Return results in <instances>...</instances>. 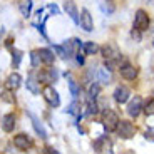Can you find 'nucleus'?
Segmentation results:
<instances>
[{
	"label": "nucleus",
	"mask_w": 154,
	"mask_h": 154,
	"mask_svg": "<svg viewBox=\"0 0 154 154\" xmlns=\"http://www.w3.org/2000/svg\"><path fill=\"white\" fill-rule=\"evenodd\" d=\"M100 52H102V57L107 60L106 62L107 69L117 66V62H119V59H121V52H119V49H117L116 45H112V44H106V45L100 49Z\"/></svg>",
	"instance_id": "f257e3e1"
},
{
	"label": "nucleus",
	"mask_w": 154,
	"mask_h": 154,
	"mask_svg": "<svg viewBox=\"0 0 154 154\" xmlns=\"http://www.w3.org/2000/svg\"><path fill=\"white\" fill-rule=\"evenodd\" d=\"M42 96H44V99L47 100V104L52 106V107H57V106L60 104V97H59L57 91H55V89L52 87L50 84H45V85H44Z\"/></svg>",
	"instance_id": "f03ea898"
},
{
	"label": "nucleus",
	"mask_w": 154,
	"mask_h": 154,
	"mask_svg": "<svg viewBox=\"0 0 154 154\" xmlns=\"http://www.w3.org/2000/svg\"><path fill=\"white\" fill-rule=\"evenodd\" d=\"M117 124H119V117L114 111H106L104 112V119H102V126L107 132H114L117 129Z\"/></svg>",
	"instance_id": "7ed1b4c3"
},
{
	"label": "nucleus",
	"mask_w": 154,
	"mask_h": 154,
	"mask_svg": "<svg viewBox=\"0 0 154 154\" xmlns=\"http://www.w3.org/2000/svg\"><path fill=\"white\" fill-rule=\"evenodd\" d=\"M147 27H149V15L146 14V10L139 8L134 15V30L144 32L147 30Z\"/></svg>",
	"instance_id": "20e7f679"
},
{
	"label": "nucleus",
	"mask_w": 154,
	"mask_h": 154,
	"mask_svg": "<svg viewBox=\"0 0 154 154\" xmlns=\"http://www.w3.org/2000/svg\"><path fill=\"white\" fill-rule=\"evenodd\" d=\"M117 134L121 136L122 139H131V137H134V134H136V127H134V124L132 122H129V121H121L119 119V124H117Z\"/></svg>",
	"instance_id": "39448f33"
},
{
	"label": "nucleus",
	"mask_w": 154,
	"mask_h": 154,
	"mask_svg": "<svg viewBox=\"0 0 154 154\" xmlns=\"http://www.w3.org/2000/svg\"><path fill=\"white\" fill-rule=\"evenodd\" d=\"M119 72H121V75L126 79V81H134L136 77H137V74H139V70L136 69L132 64H129V62H126V64H122V66L119 67Z\"/></svg>",
	"instance_id": "423d86ee"
},
{
	"label": "nucleus",
	"mask_w": 154,
	"mask_h": 154,
	"mask_svg": "<svg viewBox=\"0 0 154 154\" xmlns=\"http://www.w3.org/2000/svg\"><path fill=\"white\" fill-rule=\"evenodd\" d=\"M79 23H81V27L84 29L85 32H92L94 30L92 17H91V14H89L87 8H82L81 10V20H79Z\"/></svg>",
	"instance_id": "0eeeda50"
},
{
	"label": "nucleus",
	"mask_w": 154,
	"mask_h": 154,
	"mask_svg": "<svg viewBox=\"0 0 154 154\" xmlns=\"http://www.w3.org/2000/svg\"><path fill=\"white\" fill-rule=\"evenodd\" d=\"M141 111H143V100H141V97L136 96L129 102V106H127V114L131 116V117H137L141 114Z\"/></svg>",
	"instance_id": "6e6552de"
},
{
	"label": "nucleus",
	"mask_w": 154,
	"mask_h": 154,
	"mask_svg": "<svg viewBox=\"0 0 154 154\" xmlns=\"http://www.w3.org/2000/svg\"><path fill=\"white\" fill-rule=\"evenodd\" d=\"M94 151L96 152H112V144L107 137H99L94 143Z\"/></svg>",
	"instance_id": "1a4fd4ad"
},
{
	"label": "nucleus",
	"mask_w": 154,
	"mask_h": 154,
	"mask_svg": "<svg viewBox=\"0 0 154 154\" xmlns=\"http://www.w3.org/2000/svg\"><path fill=\"white\" fill-rule=\"evenodd\" d=\"M29 117H30V121H32V126H34L35 132H37L42 139H47V131H45V127H44V124L40 122V119H38L37 116H34L32 112H29Z\"/></svg>",
	"instance_id": "9d476101"
},
{
	"label": "nucleus",
	"mask_w": 154,
	"mask_h": 154,
	"mask_svg": "<svg viewBox=\"0 0 154 154\" xmlns=\"http://www.w3.org/2000/svg\"><path fill=\"white\" fill-rule=\"evenodd\" d=\"M129 96H131V91L127 87H124V85H119V87L114 91V99H116V102H119V104L127 102Z\"/></svg>",
	"instance_id": "9b49d317"
},
{
	"label": "nucleus",
	"mask_w": 154,
	"mask_h": 154,
	"mask_svg": "<svg viewBox=\"0 0 154 154\" xmlns=\"http://www.w3.org/2000/svg\"><path fill=\"white\" fill-rule=\"evenodd\" d=\"M30 139L27 137L25 134H19L14 137V146L17 147V149H22V151H27L29 147H30Z\"/></svg>",
	"instance_id": "f8f14e48"
},
{
	"label": "nucleus",
	"mask_w": 154,
	"mask_h": 154,
	"mask_svg": "<svg viewBox=\"0 0 154 154\" xmlns=\"http://www.w3.org/2000/svg\"><path fill=\"white\" fill-rule=\"evenodd\" d=\"M64 10L67 12V15L74 20L75 23H79V12H77V7L74 4L72 0H67L66 4H64Z\"/></svg>",
	"instance_id": "ddd939ff"
},
{
	"label": "nucleus",
	"mask_w": 154,
	"mask_h": 154,
	"mask_svg": "<svg viewBox=\"0 0 154 154\" xmlns=\"http://www.w3.org/2000/svg\"><path fill=\"white\" fill-rule=\"evenodd\" d=\"M2 129H4L5 132H12L14 131V127H15V116L14 114H5L4 117H2Z\"/></svg>",
	"instance_id": "4468645a"
},
{
	"label": "nucleus",
	"mask_w": 154,
	"mask_h": 154,
	"mask_svg": "<svg viewBox=\"0 0 154 154\" xmlns=\"http://www.w3.org/2000/svg\"><path fill=\"white\" fill-rule=\"evenodd\" d=\"M20 84H22V77H20V74L14 72L8 75L7 82H5V85H7V89H10V91H15V89L20 87Z\"/></svg>",
	"instance_id": "2eb2a0df"
},
{
	"label": "nucleus",
	"mask_w": 154,
	"mask_h": 154,
	"mask_svg": "<svg viewBox=\"0 0 154 154\" xmlns=\"http://www.w3.org/2000/svg\"><path fill=\"white\" fill-rule=\"evenodd\" d=\"M79 47H81V40H77V38L67 40V42L64 44V49H66V52H67V57H72V55H75Z\"/></svg>",
	"instance_id": "dca6fc26"
},
{
	"label": "nucleus",
	"mask_w": 154,
	"mask_h": 154,
	"mask_svg": "<svg viewBox=\"0 0 154 154\" xmlns=\"http://www.w3.org/2000/svg\"><path fill=\"white\" fill-rule=\"evenodd\" d=\"M38 55H40V60H42L45 66H52V64H54L55 55L50 49H40L38 50Z\"/></svg>",
	"instance_id": "f3484780"
},
{
	"label": "nucleus",
	"mask_w": 154,
	"mask_h": 154,
	"mask_svg": "<svg viewBox=\"0 0 154 154\" xmlns=\"http://www.w3.org/2000/svg\"><path fill=\"white\" fill-rule=\"evenodd\" d=\"M55 79H57V72L55 70H45V72H40L37 77L38 82H45V84H50V82H54Z\"/></svg>",
	"instance_id": "a211bd4d"
},
{
	"label": "nucleus",
	"mask_w": 154,
	"mask_h": 154,
	"mask_svg": "<svg viewBox=\"0 0 154 154\" xmlns=\"http://www.w3.org/2000/svg\"><path fill=\"white\" fill-rule=\"evenodd\" d=\"M82 49H84V52L87 55H94L99 50V45H97L96 42H84L82 44Z\"/></svg>",
	"instance_id": "6ab92c4d"
},
{
	"label": "nucleus",
	"mask_w": 154,
	"mask_h": 154,
	"mask_svg": "<svg viewBox=\"0 0 154 154\" xmlns=\"http://www.w3.org/2000/svg\"><path fill=\"white\" fill-rule=\"evenodd\" d=\"M27 89L30 91L32 94H38L40 92V87H38V82L35 81V77L34 75H30L27 79Z\"/></svg>",
	"instance_id": "aec40b11"
},
{
	"label": "nucleus",
	"mask_w": 154,
	"mask_h": 154,
	"mask_svg": "<svg viewBox=\"0 0 154 154\" xmlns=\"http://www.w3.org/2000/svg\"><path fill=\"white\" fill-rule=\"evenodd\" d=\"M19 8H20V14H22L23 17H29L30 12H32V2L30 0H25V2H22V4L19 5Z\"/></svg>",
	"instance_id": "412c9836"
},
{
	"label": "nucleus",
	"mask_w": 154,
	"mask_h": 154,
	"mask_svg": "<svg viewBox=\"0 0 154 154\" xmlns=\"http://www.w3.org/2000/svg\"><path fill=\"white\" fill-rule=\"evenodd\" d=\"M100 8H102L104 14H112V12H114V4H112V0H102Z\"/></svg>",
	"instance_id": "4be33fe9"
},
{
	"label": "nucleus",
	"mask_w": 154,
	"mask_h": 154,
	"mask_svg": "<svg viewBox=\"0 0 154 154\" xmlns=\"http://www.w3.org/2000/svg\"><path fill=\"white\" fill-rule=\"evenodd\" d=\"M99 92H100V85L99 84H92L91 87H89V99L96 100V97L99 96Z\"/></svg>",
	"instance_id": "5701e85b"
},
{
	"label": "nucleus",
	"mask_w": 154,
	"mask_h": 154,
	"mask_svg": "<svg viewBox=\"0 0 154 154\" xmlns=\"http://www.w3.org/2000/svg\"><path fill=\"white\" fill-rule=\"evenodd\" d=\"M99 79L102 84H109L111 82V74L107 72V69H99Z\"/></svg>",
	"instance_id": "b1692460"
},
{
	"label": "nucleus",
	"mask_w": 154,
	"mask_h": 154,
	"mask_svg": "<svg viewBox=\"0 0 154 154\" xmlns=\"http://www.w3.org/2000/svg\"><path fill=\"white\" fill-rule=\"evenodd\" d=\"M30 62H32V67H38L40 66V55H38V50H32L30 52Z\"/></svg>",
	"instance_id": "393cba45"
},
{
	"label": "nucleus",
	"mask_w": 154,
	"mask_h": 154,
	"mask_svg": "<svg viewBox=\"0 0 154 154\" xmlns=\"http://www.w3.org/2000/svg\"><path fill=\"white\" fill-rule=\"evenodd\" d=\"M143 111H144V114H146V116H154V99L147 100L146 106L143 107Z\"/></svg>",
	"instance_id": "a878e982"
},
{
	"label": "nucleus",
	"mask_w": 154,
	"mask_h": 154,
	"mask_svg": "<svg viewBox=\"0 0 154 154\" xmlns=\"http://www.w3.org/2000/svg\"><path fill=\"white\" fill-rule=\"evenodd\" d=\"M69 89H70V94H72L74 97L79 96V85H77V82L74 81L70 75H69Z\"/></svg>",
	"instance_id": "bb28decb"
},
{
	"label": "nucleus",
	"mask_w": 154,
	"mask_h": 154,
	"mask_svg": "<svg viewBox=\"0 0 154 154\" xmlns=\"http://www.w3.org/2000/svg\"><path fill=\"white\" fill-rule=\"evenodd\" d=\"M87 114H89V116L97 114V104L94 102L92 99H89V104H87Z\"/></svg>",
	"instance_id": "cd10ccee"
},
{
	"label": "nucleus",
	"mask_w": 154,
	"mask_h": 154,
	"mask_svg": "<svg viewBox=\"0 0 154 154\" xmlns=\"http://www.w3.org/2000/svg\"><path fill=\"white\" fill-rule=\"evenodd\" d=\"M20 60H22V52H19V50H14V67H19Z\"/></svg>",
	"instance_id": "c85d7f7f"
},
{
	"label": "nucleus",
	"mask_w": 154,
	"mask_h": 154,
	"mask_svg": "<svg viewBox=\"0 0 154 154\" xmlns=\"http://www.w3.org/2000/svg\"><path fill=\"white\" fill-rule=\"evenodd\" d=\"M54 50L57 52L59 55H60L62 59H66V57H67V52H66V49H64L62 45H54Z\"/></svg>",
	"instance_id": "c756f323"
},
{
	"label": "nucleus",
	"mask_w": 154,
	"mask_h": 154,
	"mask_svg": "<svg viewBox=\"0 0 154 154\" xmlns=\"http://www.w3.org/2000/svg\"><path fill=\"white\" fill-rule=\"evenodd\" d=\"M77 62H79V64H81V66H82V64H84V57H82V55L81 54H79V52H77Z\"/></svg>",
	"instance_id": "7c9ffc66"
},
{
	"label": "nucleus",
	"mask_w": 154,
	"mask_h": 154,
	"mask_svg": "<svg viewBox=\"0 0 154 154\" xmlns=\"http://www.w3.org/2000/svg\"><path fill=\"white\" fill-rule=\"evenodd\" d=\"M49 8H50L52 12H54V14H59V8L55 7V5H49Z\"/></svg>",
	"instance_id": "2f4dec72"
},
{
	"label": "nucleus",
	"mask_w": 154,
	"mask_h": 154,
	"mask_svg": "<svg viewBox=\"0 0 154 154\" xmlns=\"http://www.w3.org/2000/svg\"><path fill=\"white\" fill-rule=\"evenodd\" d=\"M152 47H154V38H152Z\"/></svg>",
	"instance_id": "473e14b6"
}]
</instances>
